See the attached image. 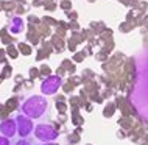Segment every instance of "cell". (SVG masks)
Listing matches in <instances>:
<instances>
[{"label":"cell","instance_id":"6da1fadb","mask_svg":"<svg viewBox=\"0 0 148 145\" xmlns=\"http://www.w3.org/2000/svg\"><path fill=\"white\" fill-rule=\"evenodd\" d=\"M49 109V100L44 95H31L23 100L21 112L28 115L30 119H41Z\"/></svg>","mask_w":148,"mask_h":145},{"label":"cell","instance_id":"7a4b0ae2","mask_svg":"<svg viewBox=\"0 0 148 145\" xmlns=\"http://www.w3.org/2000/svg\"><path fill=\"white\" fill-rule=\"evenodd\" d=\"M16 123H17V134L21 136V139H28L34 131V125H33V119H30L28 115L19 112L16 115Z\"/></svg>","mask_w":148,"mask_h":145},{"label":"cell","instance_id":"3957f363","mask_svg":"<svg viewBox=\"0 0 148 145\" xmlns=\"http://www.w3.org/2000/svg\"><path fill=\"white\" fill-rule=\"evenodd\" d=\"M34 137L41 142H51L58 137V131L51 126L50 123H39L34 126V131H33Z\"/></svg>","mask_w":148,"mask_h":145},{"label":"cell","instance_id":"277c9868","mask_svg":"<svg viewBox=\"0 0 148 145\" xmlns=\"http://www.w3.org/2000/svg\"><path fill=\"white\" fill-rule=\"evenodd\" d=\"M59 86H61V78L59 76H49L41 84V91L44 95H50V94H55L59 89Z\"/></svg>","mask_w":148,"mask_h":145},{"label":"cell","instance_id":"5b68a950","mask_svg":"<svg viewBox=\"0 0 148 145\" xmlns=\"http://www.w3.org/2000/svg\"><path fill=\"white\" fill-rule=\"evenodd\" d=\"M0 133L5 137L13 139L16 134H17V123H16V119H6L0 123Z\"/></svg>","mask_w":148,"mask_h":145},{"label":"cell","instance_id":"8992f818","mask_svg":"<svg viewBox=\"0 0 148 145\" xmlns=\"http://www.w3.org/2000/svg\"><path fill=\"white\" fill-rule=\"evenodd\" d=\"M13 145H34V144L31 142L30 139H19V140H16V142H13Z\"/></svg>","mask_w":148,"mask_h":145},{"label":"cell","instance_id":"52a82bcc","mask_svg":"<svg viewBox=\"0 0 148 145\" xmlns=\"http://www.w3.org/2000/svg\"><path fill=\"white\" fill-rule=\"evenodd\" d=\"M0 145H13V139L5 137V136H0Z\"/></svg>","mask_w":148,"mask_h":145},{"label":"cell","instance_id":"ba28073f","mask_svg":"<svg viewBox=\"0 0 148 145\" xmlns=\"http://www.w3.org/2000/svg\"><path fill=\"white\" fill-rule=\"evenodd\" d=\"M36 145H58L55 142H42V144H36Z\"/></svg>","mask_w":148,"mask_h":145}]
</instances>
